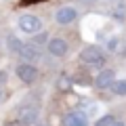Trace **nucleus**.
I'll return each mask as SVG.
<instances>
[{"mask_svg": "<svg viewBox=\"0 0 126 126\" xmlns=\"http://www.w3.org/2000/svg\"><path fill=\"white\" fill-rule=\"evenodd\" d=\"M80 59H82V63H86V65H103V61H105L103 50H101L99 46H94V44L84 46V48L80 50Z\"/></svg>", "mask_w": 126, "mask_h": 126, "instance_id": "obj_1", "label": "nucleus"}, {"mask_svg": "<svg viewBox=\"0 0 126 126\" xmlns=\"http://www.w3.org/2000/svg\"><path fill=\"white\" fill-rule=\"evenodd\" d=\"M38 105L36 103H23L21 107L17 109V122L19 124H23V126H30V124H34V122L38 120Z\"/></svg>", "mask_w": 126, "mask_h": 126, "instance_id": "obj_2", "label": "nucleus"}, {"mask_svg": "<svg viewBox=\"0 0 126 126\" xmlns=\"http://www.w3.org/2000/svg\"><path fill=\"white\" fill-rule=\"evenodd\" d=\"M19 27H21V32H25V34H36V32H40L42 21L36 15H23V17L19 19Z\"/></svg>", "mask_w": 126, "mask_h": 126, "instance_id": "obj_3", "label": "nucleus"}, {"mask_svg": "<svg viewBox=\"0 0 126 126\" xmlns=\"http://www.w3.org/2000/svg\"><path fill=\"white\" fill-rule=\"evenodd\" d=\"M17 76L21 82H25V84H32V82L36 80L38 72L34 65H30V63H21V65H17Z\"/></svg>", "mask_w": 126, "mask_h": 126, "instance_id": "obj_4", "label": "nucleus"}, {"mask_svg": "<svg viewBox=\"0 0 126 126\" xmlns=\"http://www.w3.org/2000/svg\"><path fill=\"white\" fill-rule=\"evenodd\" d=\"M55 21H57L59 25H69L72 21H76V9H72V6L59 9L57 15H55Z\"/></svg>", "mask_w": 126, "mask_h": 126, "instance_id": "obj_5", "label": "nucleus"}, {"mask_svg": "<svg viewBox=\"0 0 126 126\" xmlns=\"http://www.w3.org/2000/svg\"><path fill=\"white\" fill-rule=\"evenodd\" d=\"M63 126H88V118L82 111H72L63 118Z\"/></svg>", "mask_w": 126, "mask_h": 126, "instance_id": "obj_6", "label": "nucleus"}, {"mask_svg": "<svg viewBox=\"0 0 126 126\" xmlns=\"http://www.w3.org/2000/svg\"><path fill=\"white\" fill-rule=\"evenodd\" d=\"M67 42L63 40V38H53V40L48 42V53L53 55V57H63V55H67Z\"/></svg>", "mask_w": 126, "mask_h": 126, "instance_id": "obj_7", "label": "nucleus"}, {"mask_svg": "<svg viewBox=\"0 0 126 126\" xmlns=\"http://www.w3.org/2000/svg\"><path fill=\"white\" fill-rule=\"evenodd\" d=\"M113 80H116V76H113V69H103V72H99V76H97L94 84H97V88L103 90V88H109Z\"/></svg>", "mask_w": 126, "mask_h": 126, "instance_id": "obj_8", "label": "nucleus"}, {"mask_svg": "<svg viewBox=\"0 0 126 126\" xmlns=\"http://www.w3.org/2000/svg\"><path fill=\"white\" fill-rule=\"evenodd\" d=\"M19 57H23L25 61H38L40 59V50L34 44H23L21 50H19Z\"/></svg>", "mask_w": 126, "mask_h": 126, "instance_id": "obj_9", "label": "nucleus"}, {"mask_svg": "<svg viewBox=\"0 0 126 126\" xmlns=\"http://www.w3.org/2000/svg\"><path fill=\"white\" fill-rule=\"evenodd\" d=\"M6 42H9V50L11 53H15V55H19V50H21V40L19 38H15V36H9L6 38Z\"/></svg>", "mask_w": 126, "mask_h": 126, "instance_id": "obj_10", "label": "nucleus"}, {"mask_svg": "<svg viewBox=\"0 0 126 126\" xmlns=\"http://www.w3.org/2000/svg\"><path fill=\"white\" fill-rule=\"evenodd\" d=\"M109 88H111V90H113L116 94H120V97H124V94H126V80H118V82L113 80Z\"/></svg>", "mask_w": 126, "mask_h": 126, "instance_id": "obj_11", "label": "nucleus"}, {"mask_svg": "<svg viewBox=\"0 0 126 126\" xmlns=\"http://www.w3.org/2000/svg\"><path fill=\"white\" fill-rule=\"evenodd\" d=\"M57 88L63 90V93L72 88V80L67 78V74H61V76H59V80H57Z\"/></svg>", "mask_w": 126, "mask_h": 126, "instance_id": "obj_12", "label": "nucleus"}, {"mask_svg": "<svg viewBox=\"0 0 126 126\" xmlns=\"http://www.w3.org/2000/svg\"><path fill=\"white\" fill-rule=\"evenodd\" d=\"M113 122H116V118H113L111 113H107V116L99 118V120H97V124H94V126H111Z\"/></svg>", "mask_w": 126, "mask_h": 126, "instance_id": "obj_13", "label": "nucleus"}, {"mask_svg": "<svg viewBox=\"0 0 126 126\" xmlns=\"http://www.w3.org/2000/svg\"><path fill=\"white\" fill-rule=\"evenodd\" d=\"M46 38H48L46 34H36V36H34V42H36V46H38V44H42V42H46Z\"/></svg>", "mask_w": 126, "mask_h": 126, "instance_id": "obj_14", "label": "nucleus"}, {"mask_svg": "<svg viewBox=\"0 0 126 126\" xmlns=\"http://www.w3.org/2000/svg\"><path fill=\"white\" fill-rule=\"evenodd\" d=\"M107 46H109V50H116V48H118V38H111Z\"/></svg>", "mask_w": 126, "mask_h": 126, "instance_id": "obj_15", "label": "nucleus"}, {"mask_svg": "<svg viewBox=\"0 0 126 126\" xmlns=\"http://www.w3.org/2000/svg\"><path fill=\"white\" fill-rule=\"evenodd\" d=\"M4 82H6V72H0V84L4 86Z\"/></svg>", "mask_w": 126, "mask_h": 126, "instance_id": "obj_16", "label": "nucleus"}, {"mask_svg": "<svg viewBox=\"0 0 126 126\" xmlns=\"http://www.w3.org/2000/svg\"><path fill=\"white\" fill-rule=\"evenodd\" d=\"M111 126H124V122H120V120H116V122H113Z\"/></svg>", "mask_w": 126, "mask_h": 126, "instance_id": "obj_17", "label": "nucleus"}, {"mask_svg": "<svg viewBox=\"0 0 126 126\" xmlns=\"http://www.w3.org/2000/svg\"><path fill=\"white\" fill-rule=\"evenodd\" d=\"M0 101H2V84H0Z\"/></svg>", "mask_w": 126, "mask_h": 126, "instance_id": "obj_18", "label": "nucleus"}]
</instances>
